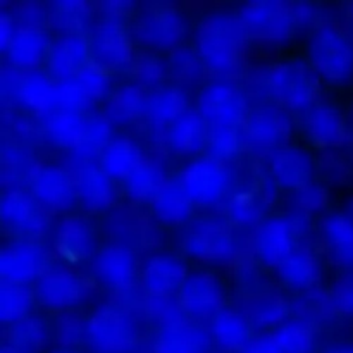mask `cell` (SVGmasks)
I'll list each match as a JSON object with an SVG mask.
<instances>
[{
    "label": "cell",
    "mask_w": 353,
    "mask_h": 353,
    "mask_svg": "<svg viewBox=\"0 0 353 353\" xmlns=\"http://www.w3.org/2000/svg\"><path fill=\"white\" fill-rule=\"evenodd\" d=\"M247 31L240 17L230 14H209L196 33V48L205 65L217 72H234L247 54Z\"/></svg>",
    "instance_id": "6da1fadb"
},
{
    "label": "cell",
    "mask_w": 353,
    "mask_h": 353,
    "mask_svg": "<svg viewBox=\"0 0 353 353\" xmlns=\"http://www.w3.org/2000/svg\"><path fill=\"white\" fill-rule=\"evenodd\" d=\"M314 16V6L307 2L285 0H254L243 3L240 21L248 37L259 40H285L295 30L296 23L309 21Z\"/></svg>",
    "instance_id": "7a4b0ae2"
},
{
    "label": "cell",
    "mask_w": 353,
    "mask_h": 353,
    "mask_svg": "<svg viewBox=\"0 0 353 353\" xmlns=\"http://www.w3.org/2000/svg\"><path fill=\"white\" fill-rule=\"evenodd\" d=\"M265 85L272 97L288 109L309 105L319 97L321 81L317 71L303 61L288 59L271 64L265 71Z\"/></svg>",
    "instance_id": "3957f363"
},
{
    "label": "cell",
    "mask_w": 353,
    "mask_h": 353,
    "mask_svg": "<svg viewBox=\"0 0 353 353\" xmlns=\"http://www.w3.org/2000/svg\"><path fill=\"white\" fill-rule=\"evenodd\" d=\"M312 68L331 81L353 74V40L343 28L326 23L316 30L309 43Z\"/></svg>",
    "instance_id": "277c9868"
},
{
    "label": "cell",
    "mask_w": 353,
    "mask_h": 353,
    "mask_svg": "<svg viewBox=\"0 0 353 353\" xmlns=\"http://www.w3.org/2000/svg\"><path fill=\"white\" fill-rule=\"evenodd\" d=\"M74 185L76 195L90 212H102L114 207L117 200L116 179L102 168L93 164L92 157L72 154L61 165Z\"/></svg>",
    "instance_id": "5b68a950"
},
{
    "label": "cell",
    "mask_w": 353,
    "mask_h": 353,
    "mask_svg": "<svg viewBox=\"0 0 353 353\" xmlns=\"http://www.w3.org/2000/svg\"><path fill=\"white\" fill-rule=\"evenodd\" d=\"M179 186L196 203H216L231 188V171L226 161L214 155L193 159L179 172Z\"/></svg>",
    "instance_id": "8992f818"
},
{
    "label": "cell",
    "mask_w": 353,
    "mask_h": 353,
    "mask_svg": "<svg viewBox=\"0 0 353 353\" xmlns=\"http://www.w3.org/2000/svg\"><path fill=\"white\" fill-rule=\"evenodd\" d=\"M86 323V336L95 353H131L137 347V330L117 307H99Z\"/></svg>",
    "instance_id": "52a82bcc"
},
{
    "label": "cell",
    "mask_w": 353,
    "mask_h": 353,
    "mask_svg": "<svg viewBox=\"0 0 353 353\" xmlns=\"http://www.w3.org/2000/svg\"><path fill=\"white\" fill-rule=\"evenodd\" d=\"M0 214L7 230L30 241L45 236L50 226V210L23 190H6L2 193Z\"/></svg>",
    "instance_id": "ba28073f"
},
{
    "label": "cell",
    "mask_w": 353,
    "mask_h": 353,
    "mask_svg": "<svg viewBox=\"0 0 353 353\" xmlns=\"http://www.w3.org/2000/svg\"><path fill=\"white\" fill-rule=\"evenodd\" d=\"M185 31V17L172 3H154L137 17L133 37L147 47L172 48L181 41Z\"/></svg>",
    "instance_id": "9c48e42d"
},
{
    "label": "cell",
    "mask_w": 353,
    "mask_h": 353,
    "mask_svg": "<svg viewBox=\"0 0 353 353\" xmlns=\"http://www.w3.org/2000/svg\"><path fill=\"white\" fill-rule=\"evenodd\" d=\"M92 288L90 279L69 268L47 269L38 279V296L41 303L55 312L71 310Z\"/></svg>",
    "instance_id": "30bf717a"
},
{
    "label": "cell",
    "mask_w": 353,
    "mask_h": 353,
    "mask_svg": "<svg viewBox=\"0 0 353 353\" xmlns=\"http://www.w3.org/2000/svg\"><path fill=\"white\" fill-rule=\"evenodd\" d=\"M236 248V240L224 221L202 219L193 224L185 238V250L200 262H226Z\"/></svg>",
    "instance_id": "8fae6325"
},
{
    "label": "cell",
    "mask_w": 353,
    "mask_h": 353,
    "mask_svg": "<svg viewBox=\"0 0 353 353\" xmlns=\"http://www.w3.org/2000/svg\"><path fill=\"white\" fill-rule=\"evenodd\" d=\"M90 59V40L81 30L62 31L48 45L45 69L54 81L71 79L85 68Z\"/></svg>",
    "instance_id": "7c38bea8"
},
{
    "label": "cell",
    "mask_w": 353,
    "mask_h": 353,
    "mask_svg": "<svg viewBox=\"0 0 353 353\" xmlns=\"http://www.w3.org/2000/svg\"><path fill=\"white\" fill-rule=\"evenodd\" d=\"M199 112L209 124L243 123L248 116V102L240 86L234 83L217 81L205 86L199 95Z\"/></svg>",
    "instance_id": "4fadbf2b"
},
{
    "label": "cell",
    "mask_w": 353,
    "mask_h": 353,
    "mask_svg": "<svg viewBox=\"0 0 353 353\" xmlns=\"http://www.w3.org/2000/svg\"><path fill=\"white\" fill-rule=\"evenodd\" d=\"M179 302L188 316L216 317L226 305V290L219 278L210 272L190 274L179 290Z\"/></svg>",
    "instance_id": "5bb4252c"
},
{
    "label": "cell",
    "mask_w": 353,
    "mask_h": 353,
    "mask_svg": "<svg viewBox=\"0 0 353 353\" xmlns=\"http://www.w3.org/2000/svg\"><path fill=\"white\" fill-rule=\"evenodd\" d=\"M293 119L285 107L262 105L252 109L243 121V134L254 147L268 148L292 134Z\"/></svg>",
    "instance_id": "9a60e30c"
},
{
    "label": "cell",
    "mask_w": 353,
    "mask_h": 353,
    "mask_svg": "<svg viewBox=\"0 0 353 353\" xmlns=\"http://www.w3.org/2000/svg\"><path fill=\"white\" fill-rule=\"evenodd\" d=\"M43 250L30 240L12 241L6 245L0 254V274L3 283L28 285L33 279H40L45 272Z\"/></svg>",
    "instance_id": "2e32d148"
},
{
    "label": "cell",
    "mask_w": 353,
    "mask_h": 353,
    "mask_svg": "<svg viewBox=\"0 0 353 353\" xmlns=\"http://www.w3.org/2000/svg\"><path fill=\"white\" fill-rule=\"evenodd\" d=\"M93 45L97 52V62L112 68V65L131 64L137 57L133 34L121 19L103 17L95 26Z\"/></svg>",
    "instance_id": "e0dca14e"
},
{
    "label": "cell",
    "mask_w": 353,
    "mask_h": 353,
    "mask_svg": "<svg viewBox=\"0 0 353 353\" xmlns=\"http://www.w3.org/2000/svg\"><path fill=\"white\" fill-rule=\"evenodd\" d=\"M99 281L116 292H128L137 278V262L130 248L123 243H110L100 248L92 262Z\"/></svg>",
    "instance_id": "ac0fdd59"
},
{
    "label": "cell",
    "mask_w": 353,
    "mask_h": 353,
    "mask_svg": "<svg viewBox=\"0 0 353 353\" xmlns=\"http://www.w3.org/2000/svg\"><path fill=\"white\" fill-rule=\"evenodd\" d=\"M31 190L38 202L48 210H68L76 200L71 178L61 165L41 164L31 178Z\"/></svg>",
    "instance_id": "d6986e66"
},
{
    "label": "cell",
    "mask_w": 353,
    "mask_h": 353,
    "mask_svg": "<svg viewBox=\"0 0 353 353\" xmlns=\"http://www.w3.org/2000/svg\"><path fill=\"white\" fill-rule=\"evenodd\" d=\"M48 40L43 24L19 23L14 33L12 41L6 48L9 55V64L24 72L37 71L47 59Z\"/></svg>",
    "instance_id": "ffe728a7"
},
{
    "label": "cell",
    "mask_w": 353,
    "mask_h": 353,
    "mask_svg": "<svg viewBox=\"0 0 353 353\" xmlns=\"http://www.w3.org/2000/svg\"><path fill=\"white\" fill-rule=\"evenodd\" d=\"M185 262L172 255H155L141 271V286L147 295H174L188 279Z\"/></svg>",
    "instance_id": "44dd1931"
},
{
    "label": "cell",
    "mask_w": 353,
    "mask_h": 353,
    "mask_svg": "<svg viewBox=\"0 0 353 353\" xmlns=\"http://www.w3.org/2000/svg\"><path fill=\"white\" fill-rule=\"evenodd\" d=\"M92 116L74 110H54L45 121V131L55 143L83 154L88 145Z\"/></svg>",
    "instance_id": "7402d4cb"
},
{
    "label": "cell",
    "mask_w": 353,
    "mask_h": 353,
    "mask_svg": "<svg viewBox=\"0 0 353 353\" xmlns=\"http://www.w3.org/2000/svg\"><path fill=\"white\" fill-rule=\"evenodd\" d=\"M259 255L269 265L278 268L295 250V228L285 217H272L255 230Z\"/></svg>",
    "instance_id": "603a6c76"
},
{
    "label": "cell",
    "mask_w": 353,
    "mask_h": 353,
    "mask_svg": "<svg viewBox=\"0 0 353 353\" xmlns=\"http://www.w3.org/2000/svg\"><path fill=\"white\" fill-rule=\"evenodd\" d=\"M109 230L116 236L134 241L145 248H154L161 245V233L154 219L133 205L114 209L109 217Z\"/></svg>",
    "instance_id": "cb8c5ba5"
},
{
    "label": "cell",
    "mask_w": 353,
    "mask_h": 353,
    "mask_svg": "<svg viewBox=\"0 0 353 353\" xmlns=\"http://www.w3.org/2000/svg\"><path fill=\"white\" fill-rule=\"evenodd\" d=\"M271 171L279 185L302 190L312 183L314 162L305 150L299 147L278 148L271 155Z\"/></svg>",
    "instance_id": "d4e9b609"
},
{
    "label": "cell",
    "mask_w": 353,
    "mask_h": 353,
    "mask_svg": "<svg viewBox=\"0 0 353 353\" xmlns=\"http://www.w3.org/2000/svg\"><path fill=\"white\" fill-rule=\"evenodd\" d=\"M186 105L188 100L179 86H164L148 97L143 112L155 128V133L169 138L168 126L171 128L186 112Z\"/></svg>",
    "instance_id": "484cf974"
},
{
    "label": "cell",
    "mask_w": 353,
    "mask_h": 353,
    "mask_svg": "<svg viewBox=\"0 0 353 353\" xmlns=\"http://www.w3.org/2000/svg\"><path fill=\"white\" fill-rule=\"evenodd\" d=\"M290 310H292V305L288 300L281 293L272 292V290L248 293L240 300V312L254 326H279L288 317Z\"/></svg>",
    "instance_id": "4316f807"
},
{
    "label": "cell",
    "mask_w": 353,
    "mask_h": 353,
    "mask_svg": "<svg viewBox=\"0 0 353 353\" xmlns=\"http://www.w3.org/2000/svg\"><path fill=\"white\" fill-rule=\"evenodd\" d=\"M12 93L24 107L40 116H50L57 107V81H54L47 72H23Z\"/></svg>",
    "instance_id": "83f0119b"
},
{
    "label": "cell",
    "mask_w": 353,
    "mask_h": 353,
    "mask_svg": "<svg viewBox=\"0 0 353 353\" xmlns=\"http://www.w3.org/2000/svg\"><path fill=\"white\" fill-rule=\"evenodd\" d=\"M307 131L316 143L324 147H340L350 140L343 114L333 105H317L307 114Z\"/></svg>",
    "instance_id": "f1b7e54d"
},
{
    "label": "cell",
    "mask_w": 353,
    "mask_h": 353,
    "mask_svg": "<svg viewBox=\"0 0 353 353\" xmlns=\"http://www.w3.org/2000/svg\"><path fill=\"white\" fill-rule=\"evenodd\" d=\"M126 183L131 199L137 200V202H145V200L150 202L171 181H169L168 174L164 171L161 155L157 152H152V154H145L143 152L137 169H134L133 174L130 176Z\"/></svg>",
    "instance_id": "f546056e"
},
{
    "label": "cell",
    "mask_w": 353,
    "mask_h": 353,
    "mask_svg": "<svg viewBox=\"0 0 353 353\" xmlns=\"http://www.w3.org/2000/svg\"><path fill=\"white\" fill-rule=\"evenodd\" d=\"M212 336L226 353H241L252 343V324L240 309H224L212 319Z\"/></svg>",
    "instance_id": "4dcf8cb0"
},
{
    "label": "cell",
    "mask_w": 353,
    "mask_h": 353,
    "mask_svg": "<svg viewBox=\"0 0 353 353\" xmlns=\"http://www.w3.org/2000/svg\"><path fill=\"white\" fill-rule=\"evenodd\" d=\"M279 278L288 286L299 290H310L321 278V264L310 248L295 247V250L278 265Z\"/></svg>",
    "instance_id": "1f68e13d"
},
{
    "label": "cell",
    "mask_w": 353,
    "mask_h": 353,
    "mask_svg": "<svg viewBox=\"0 0 353 353\" xmlns=\"http://www.w3.org/2000/svg\"><path fill=\"white\" fill-rule=\"evenodd\" d=\"M55 248L69 262H79L92 248V230L79 216H68L59 223Z\"/></svg>",
    "instance_id": "d6a6232c"
},
{
    "label": "cell",
    "mask_w": 353,
    "mask_h": 353,
    "mask_svg": "<svg viewBox=\"0 0 353 353\" xmlns=\"http://www.w3.org/2000/svg\"><path fill=\"white\" fill-rule=\"evenodd\" d=\"M323 236L333 261L353 271V217L345 214L326 217L323 221Z\"/></svg>",
    "instance_id": "836d02e7"
},
{
    "label": "cell",
    "mask_w": 353,
    "mask_h": 353,
    "mask_svg": "<svg viewBox=\"0 0 353 353\" xmlns=\"http://www.w3.org/2000/svg\"><path fill=\"white\" fill-rule=\"evenodd\" d=\"M141 155L143 152L134 145L131 138H114L100 154V168L112 179L128 181L137 169Z\"/></svg>",
    "instance_id": "e575fe53"
},
{
    "label": "cell",
    "mask_w": 353,
    "mask_h": 353,
    "mask_svg": "<svg viewBox=\"0 0 353 353\" xmlns=\"http://www.w3.org/2000/svg\"><path fill=\"white\" fill-rule=\"evenodd\" d=\"M152 216L165 226H179L193 214V200L188 193L172 183H169L161 193L150 200Z\"/></svg>",
    "instance_id": "d590c367"
},
{
    "label": "cell",
    "mask_w": 353,
    "mask_h": 353,
    "mask_svg": "<svg viewBox=\"0 0 353 353\" xmlns=\"http://www.w3.org/2000/svg\"><path fill=\"white\" fill-rule=\"evenodd\" d=\"M209 343L205 331L195 323L161 331L152 343V353H203Z\"/></svg>",
    "instance_id": "8d00e7d4"
},
{
    "label": "cell",
    "mask_w": 353,
    "mask_h": 353,
    "mask_svg": "<svg viewBox=\"0 0 353 353\" xmlns=\"http://www.w3.org/2000/svg\"><path fill=\"white\" fill-rule=\"evenodd\" d=\"M209 123L200 112H185L169 128V143L178 154H196L207 143Z\"/></svg>",
    "instance_id": "74e56055"
},
{
    "label": "cell",
    "mask_w": 353,
    "mask_h": 353,
    "mask_svg": "<svg viewBox=\"0 0 353 353\" xmlns=\"http://www.w3.org/2000/svg\"><path fill=\"white\" fill-rule=\"evenodd\" d=\"M141 310L161 331L174 330L190 323L188 312L174 295H147L141 300Z\"/></svg>",
    "instance_id": "f35d334b"
},
{
    "label": "cell",
    "mask_w": 353,
    "mask_h": 353,
    "mask_svg": "<svg viewBox=\"0 0 353 353\" xmlns=\"http://www.w3.org/2000/svg\"><path fill=\"white\" fill-rule=\"evenodd\" d=\"M33 303L34 295L30 286L2 281V286H0V321L6 326H12V324L30 317Z\"/></svg>",
    "instance_id": "ab89813d"
},
{
    "label": "cell",
    "mask_w": 353,
    "mask_h": 353,
    "mask_svg": "<svg viewBox=\"0 0 353 353\" xmlns=\"http://www.w3.org/2000/svg\"><path fill=\"white\" fill-rule=\"evenodd\" d=\"M147 99L145 86H141L140 83H126L110 93L107 102V116L119 121L134 119L145 110Z\"/></svg>",
    "instance_id": "60d3db41"
},
{
    "label": "cell",
    "mask_w": 353,
    "mask_h": 353,
    "mask_svg": "<svg viewBox=\"0 0 353 353\" xmlns=\"http://www.w3.org/2000/svg\"><path fill=\"white\" fill-rule=\"evenodd\" d=\"M271 338L283 353H312L316 330L307 321H292L272 331Z\"/></svg>",
    "instance_id": "b9f144b4"
},
{
    "label": "cell",
    "mask_w": 353,
    "mask_h": 353,
    "mask_svg": "<svg viewBox=\"0 0 353 353\" xmlns=\"http://www.w3.org/2000/svg\"><path fill=\"white\" fill-rule=\"evenodd\" d=\"M48 341L47 326L37 317H26L19 323L9 326V330L3 334V343H9L12 347L26 353H37L43 350Z\"/></svg>",
    "instance_id": "7bdbcfd3"
},
{
    "label": "cell",
    "mask_w": 353,
    "mask_h": 353,
    "mask_svg": "<svg viewBox=\"0 0 353 353\" xmlns=\"http://www.w3.org/2000/svg\"><path fill=\"white\" fill-rule=\"evenodd\" d=\"M88 323H85L78 310L59 312L54 323V340L62 350H74L86 334Z\"/></svg>",
    "instance_id": "ee69618b"
},
{
    "label": "cell",
    "mask_w": 353,
    "mask_h": 353,
    "mask_svg": "<svg viewBox=\"0 0 353 353\" xmlns=\"http://www.w3.org/2000/svg\"><path fill=\"white\" fill-rule=\"evenodd\" d=\"M296 312H299L300 321L310 323V319H333L338 314V309L334 305L331 290L314 286L307 290L302 302L296 303Z\"/></svg>",
    "instance_id": "f6af8a7d"
},
{
    "label": "cell",
    "mask_w": 353,
    "mask_h": 353,
    "mask_svg": "<svg viewBox=\"0 0 353 353\" xmlns=\"http://www.w3.org/2000/svg\"><path fill=\"white\" fill-rule=\"evenodd\" d=\"M203 65H205V62L202 61L199 52L188 47H176L172 50L171 62H169L172 78L179 85H193L199 79H202Z\"/></svg>",
    "instance_id": "bcb514c9"
},
{
    "label": "cell",
    "mask_w": 353,
    "mask_h": 353,
    "mask_svg": "<svg viewBox=\"0 0 353 353\" xmlns=\"http://www.w3.org/2000/svg\"><path fill=\"white\" fill-rule=\"evenodd\" d=\"M240 131L231 124H209L207 131V147L210 148L214 157L226 161L230 155H234L240 148Z\"/></svg>",
    "instance_id": "7dc6e473"
},
{
    "label": "cell",
    "mask_w": 353,
    "mask_h": 353,
    "mask_svg": "<svg viewBox=\"0 0 353 353\" xmlns=\"http://www.w3.org/2000/svg\"><path fill=\"white\" fill-rule=\"evenodd\" d=\"M228 216L234 224L254 226L264 216V207L254 193H236L228 203Z\"/></svg>",
    "instance_id": "c3c4849f"
},
{
    "label": "cell",
    "mask_w": 353,
    "mask_h": 353,
    "mask_svg": "<svg viewBox=\"0 0 353 353\" xmlns=\"http://www.w3.org/2000/svg\"><path fill=\"white\" fill-rule=\"evenodd\" d=\"M74 78L78 79L79 85L85 88V92L88 93V97L93 102L102 99L109 92L110 71L107 65L100 64L97 61H90Z\"/></svg>",
    "instance_id": "681fc988"
},
{
    "label": "cell",
    "mask_w": 353,
    "mask_h": 353,
    "mask_svg": "<svg viewBox=\"0 0 353 353\" xmlns=\"http://www.w3.org/2000/svg\"><path fill=\"white\" fill-rule=\"evenodd\" d=\"M131 74L141 86L155 85L165 76V62L152 52H141L131 62Z\"/></svg>",
    "instance_id": "f907efd6"
},
{
    "label": "cell",
    "mask_w": 353,
    "mask_h": 353,
    "mask_svg": "<svg viewBox=\"0 0 353 353\" xmlns=\"http://www.w3.org/2000/svg\"><path fill=\"white\" fill-rule=\"evenodd\" d=\"M55 102L57 109L61 110H74V112H85L93 100L85 92L76 78L65 79L57 83V93H55Z\"/></svg>",
    "instance_id": "816d5d0a"
},
{
    "label": "cell",
    "mask_w": 353,
    "mask_h": 353,
    "mask_svg": "<svg viewBox=\"0 0 353 353\" xmlns=\"http://www.w3.org/2000/svg\"><path fill=\"white\" fill-rule=\"evenodd\" d=\"M331 295H333L338 314L353 317V271L345 272L334 281Z\"/></svg>",
    "instance_id": "f5cc1de1"
},
{
    "label": "cell",
    "mask_w": 353,
    "mask_h": 353,
    "mask_svg": "<svg viewBox=\"0 0 353 353\" xmlns=\"http://www.w3.org/2000/svg\"><path fill=\"white\" fill-rule=\"evenodd\" d=\"M327 202H330L327 190L321 185H314V183L299 190L296 193V205L303 212H319V210L326 209Z\"/></svg>",
    "instance_id": "db71d44e"
},
{
    "label": "cell",
    "mask_w": 353,
    "mask_h": 353,
    "mask_svg": "<svg viewBox=\"0 0 353 353\" xmlns=\"http://www.w3.org/2000/svg\"><path fill=\"white\" fill-rule=\"evenodd\" d=\"M3 121L7 123V126L10 128L12 134H16L17 140H31L38 134V126L37 123L30 119L26 116H17V114H3Z\"/></svg>",
    "instance_id": "11a10c76"
},
{
    "label": "cell",
    "mask_w": 353,
    "mask_h": 353,
    "mask_svg": "<svg viewBox=\"0 0 353 353\" xmlns=\"http://www.w3.org/2000/svg\"><path fill=\"white\" fill-rule=\"evenodd\" d=\"M17 12H19L21 23L28 24H43V21L47 17H50V14H47L43 3L37 2V0H23L16 6Z\"/></svg>",
    "instance_id": "9f6ffc18"
},
{
    "label": "cell",
    "mask_w": 353,
    "mask_h": 353,
    "mask_svg": "<svg viewBox=\"0 0 353 353\" xmlns=\"http://www.w3.org/2000/svg\"><path fill=\"white\" fill-rule=\"evenodd\" d=\"M99 7V3H93V2H88V0H64V2H59L57 6H55V9L62 10V12L65 14H71V16H76L79 17L83 14H88L92 12L93 9H97Z\"/></svg>",
    "instance_id": "6f0895ef"
},
{
    "label": "cell",
    "mask_w": 353,
    "mask_h": 353,
    "mask_svg": "<svg viewBox=\"0 0 353 353\" xmlns=\"http://www.w3.org/2000/svg\"><path fill=\"white\" fill-rule=\"evenodd\" d=\"M97 9H102L105 12L107 17H114V19H121L123 16H126L131 9H133V3L131 2H123V0H109V2L99 3Z\"/></svg>",
    "instance_id": "680465c9"
},
{
    "label": "cell",
    "mask_w": 353,
    "mask_h": 353,
    "mask_svg": "<svg viewBox=\"0 0 353 353\" xmlns=\"http://www.w3.org/2000/svg\"><path fill=\"white\" fill-rule=\"evenodd\" d=\"M241 353H283L278 348V345L274 343V340L271 338V334L261 338H254L252 343L248 345Z\"/></svg>",
    "instance_id": "91938a15"
},
{
    "label": "cell",
    "mask_w": 353,
    "mask_h": 353,
    "mask_svg": "<svg viewBox=\"0 0 353 353\" xmlns=\"http://www.w3.org/2000/svg\"><path fill=\"white\" fill-rule=\"evenodd\" d=\"M16 28L17 26L16 23H14V17L3 10V12L0 14V45H2L3 48L9 47V43L12 41Z\"/></svg>",
    "instance_id": "94428289"
},
{
    "label": "cell",
    "mask_w": 353,
    "mask_h": 353,
    "mask_svg": "<svg viewBox=\"0 0 353 353\" xmlns=\"http://www.w3.org/2000/svg\"><path fill=\"white\" fill-rule=\"evenodd\" d=\"M0 353H26V352L19 350V348L12 347V345H9V343H3V345H2V350H0Z\"/></svg>",
    "instance_id": "6125c7cd"
},
{
    "label": "cell",
    "mask_w": 353,
    "mask_h": 353,
    "mask_svg": "<svg viewBox=\"0 0 353 353\" xmlns=\"http://www.w3.org/2000/svg\"><path fill=\"white\" fill-rule=\"evenodd\" d=\"M347 10H348V16L353 17V2L348 3V6H347Z\"/></svg>",
    "instance_id": "be15d7a7"
},
{
    "label": "cell",
    "mask_w": 353,
    "mask_h": 353,
    "mask_svg": "<svg viewBox=\"0 0 353 353\" xmlns=\"http://www.w3.org/2000/svg\"><path fill=\"white\" fill-rule=\"evenodd\" d=\"M52 353H78L76 350H62V348H59V350H54Z\"/></svg>",
    "instance_id": "e7e4bbea"
},
{
    "label": "cell",
    "mask_w": 353,
    "mask_h": 353,
    "mask_svg": "<svg viewBox=\"0 0 353 353\" xmlns=\"http://www.w3.org/2000/svg\"><path fill=\"white\" fill-rule=\"evenodd\" d=\"M350 207H352V210H353V200L350 202Z\"/></svg>",
    "instance_id": "03108f58"
}]
</instances>
